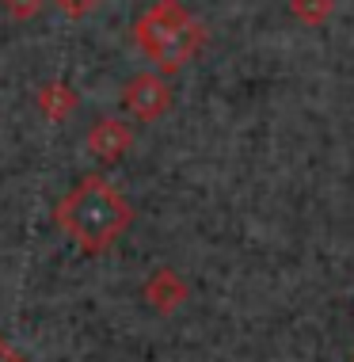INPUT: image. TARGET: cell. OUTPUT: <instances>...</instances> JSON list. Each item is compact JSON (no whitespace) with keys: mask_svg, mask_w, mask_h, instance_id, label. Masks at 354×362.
<instances>
[{"mask_svg":"<svg viewBox=\"0 0 354 362\" xmlns=\"http://www.w3.org/2000/svg\"><path fill=\"white\" fill-rule=\"evenodd\" d=\"M54 218L69 233V240H73L76 248L88 252V256H95V252L111 248V244L126 233V225L134 221V210L103 175H84V180L54 206Z\"/></svg>","mask_w":354,"mask_h":362,"instance_id":"6da1fadb","label":"cell"},{"mask_svg":"<svg viewBox=\"0 0 354 362\" xmlns=\"http://www.w3.org/2000/svg\"><path fill=\"white\" fill-rule=\"evenodd\" d=\"M134 42L164 76H172L199 57V50L206 46V27L179 0H156L134 23Z\"/></svg>","mask_w":354,"mask_h":362,"instance_id":"7a4b0ae2","label":"cell"},{"mask_svg":"<svg viewBox=\"0 0 354 362\" xmlns=\"http://www.w3.org/2000/svg\"><path fill=\"white\" fill-rule=\"evenodd\" d=\"M122 107L141 122H153L172 111V88L160 73H137L122 88Z\"/></svg>","mask_w":354,"mask_h":362,"instance_id":"3957f363","label":"cell"},{"mask_svg":"<svg viewBox=\"0 0 354 362\" xmlns=\"http://www.w3.org/2000/svg\"><path fill=\"white\" fill-rule=\"evenodd\" d=\"M84 145H88V153H92L95 160L114 164V160H122V156L130 153L134 130L122 119H95L92 130H88V141Z\"/></svg>","mask_w":354,"mask_h":362,"instance_id":"277c9868","label":"cell"},{"mask_svg":"<svg viewBox=\"0 0 354 362\" xmlns=\"http://www.w3.org/2000/svg\"><path fill=\"white\" fill-rule=\"evenodd\" d=\"M145 301L156 309V313H175L187 301V282L175 275L172 267H160V271H153L149 282H145Z\"/></svg>","mask_w":354,"mask_h":362,"instance_id":"5b68a950","label":"cell"},{"mask_svg":"<svg viewBox=\"0 0 354 362\" xmlns=\"http://www.w3.org/2000/svg\"><path fill=\"white\" fill-rule=\"evenodd\" d=\"M38 111H42L46 119L61 122V119H69V115L76 111V92L69 84H61V81L42 84L38 88Z\"/></svg>","mask_w":354,"mask_h":362,"instance_id":"8992f818","label":"cell"},{"mask_svg":"<svg viewBox=\"0 0 354 362\" xmlns=\"http://www.w3.org/2000/svg\"><path fill=\"white\" fill-rule=\"evenodd\" d=\"M290 16L305 27H324L336 16V0H290Z\"/></svg>","mask_w":354,"mask_h":362,"instance_id":"52a82bcc","label":"cell"},{"mask_svg":"<svg viewBox=\"0 0 354 362\" xmlns=\"http://www.w3.org/2000/svg\"><path fill=\"white\" fill-rule=\"evenodd\" d=\"M4 8H8L12 19H31V16H38L42 0H4Z\"/></svg>","mask_w":354,"mask_h":362,"instance_id":"ba28073f","label":"cell"},{"mask_svg":"<svg viewBox=\"0 0 354 362\" xmlns=\"http://www.w3.org/2000/svg\"><path fill=\"white\" fill-rule=\"evenodd\" d=\"M95 4H100V0H57V8H61L65 16H73V19L88 16V12H92Z\"/></svg>","mask_w":354,"mask_h":362,"instance_id":"9c48e42d","label":"cell"},{"mask_svg":"<svg viewBox=\"0 0 354 362\" xmlns=\"http://www.w3.org/2000/svg\"><path fill=\"white\" fill-rule=\"evenodd\" d=\"M0 362H27V358L19 355V351L8 347V344H4V336H0Z\"/></svg>","mask_w":354,"mask_h":362,"instance_id":"30bf717a","label":"cell"}]
</instances>
